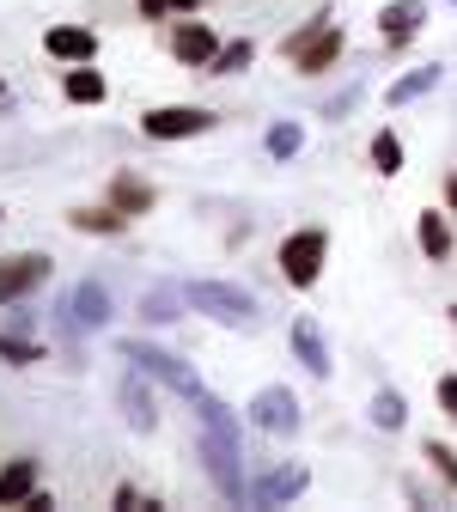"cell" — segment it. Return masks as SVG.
<instances>
[{
  "label": "cell",
  "instance_id": "cell-1",
  "mask_svg": "<svg viewBox=\"0 0 457 512\" xmlns=\"http://www.w3.org/2000/svg\"><path fill=\"white\" fill-rule=\"evenodd\" d=\"M342 49H348V37H342V25L330 19V7L323 13H311L299 31H287L281 37V55L293 61V74H305V80H323L342 61Z\"/></svg>",
  "mask_w": 457,
  "mask_h": 512
},
{
  "label": "cell",
  "instance_id": "cell-2",
  "mask_svg": "<svg viewBox=\"0 0 457 512\" xmlns=\"http://www.w3.org/2000/svg\"><path fill=\"white\" fill-rule=\"evenodd\" d=\"M275 269H281V281H287L293 293H311V287L323 281V269H330V232H323V226L287 232L281 250H275Z\"/></svg>",
  "mask_w": 457,
  "mask_h": 512
},
{
  "label": "cell",
  "instance_id": "cell-3",
  "mask_svg": "<svg viewBox=\"0 0 457 512\" xmlns=\"http://www.w3.org/2000/svg\"><path fill=\"white\" fill-rule=\"evenodd\" d=\"M202 464H208V482L226 506H250V482H244V445L238 433L226 427H202Z\"/></svg>",
  "mask_w": 457,
  "mask_h": 512
},
{
  "label": "cell",
  "instance_id": "cell-4",
  "mask_svg": "<svg viewBox=\"0 0 457 512\" xmlns=\"http://www.w3.org/2000/svg\"><path fill=\"white\" fill-rule=\"evenodd\" d=\"M183 299H189V311L214 317V324H226V330H256V317H263L256 311V293H244L232 281H189Z\"/></svg>",
  "mask_w": 457,
  "mask_h": 512
},
{
  "label": "cell",
  "instance_id": "cell-5",
  "mask_svg": "<svg viewBox=\"0 0 457 512\" xmlns=\"http://www.w3.org/2000/svg\"><path fill=\"white\" fill-rule=\"evenodd\" d=\"M116 354L128 360V366H141L147 378H159L165 384V391H177V397H202V378H195V366L183 360V354H171V348H159V342H135V336H128V342H116Z\"/></svg>",
  "mask_w": 457,
  "mask_h": 512
},
{
  "label": "cell",
  "instance_id": "cell-6",
  "mask_svg": "<svg viewBox=\"0 0 457 512\" xmlns=\"http://www.w3.org/2000/svg\"><path fill=\"white\" fill-rule=\"evenodd\" d=\"M214 128H220V110H208V104H153V110H141L147 141H195V135H214Z\"/></svg>",
  "mask_w": 457,
  "mask_h": 512
},
{
  "label": "cell",
  "instance_id": "cell-7",
  "mask_svg": "<svg viewBox=\"0 0 457 512\" xmlns=\"http://www.w3.org/2000/svg\"><path fill=\"white\" fill-rule=\"evenodd\" d=\"M250 421L263 427L269 439H293L305 427V409H299V397L287 391V384H263V391L250 397Z\"/></svg>",
  "mask_w": 457,
  "mask_h": 512
},
{
  "label": "cell",
  "instance_id": "cell-8",
  "mask_svg": "<svg viewBox=\"0 0 457 512\" xmlns=\"http://www.w3.org/2000/svg\"><path fill=\"white\" fill-rule=\"evenodd\" d=\"M49 275H55V263H49L43 250H19V256H7V263H0V305L31 299Z\"/></svg>",
  "mask_w": 457,
  "mask_h": 512
},
{
  "label": "cell",
  "instance_id": "cell-9",
  "mask_svg": "<svg viewBox=\"0 0 457 512\" xmlns=\"http://www.w3.org/2000/svg\"><path fill=\"white\" fill-rule=\"evenodd\" d=\"M427 31V0H384L378 7V43L384 49H409Z\"/></svg>",
  "mask_w": 457,
  "mask_h": 512
},
{
  "label": "cell",
  "instance_id": "cell-10",
  "mask_svg": "<svg viewBox=\"0 0 457 512\" xmlns=\"http://www.w3.org/2000/svg\"><path fill=\"white\" fill-rule=\"evenodd\" d=\"M220 43H226V37H220L208 19H183V25L171 31V55L183 61V68H195V74H208V68H214Z\"/></svg>",
  "mask_w": 457,
  "mask_h": 512
},
{
  "label": "cell",
  "instance_id": "cell-11",
  "mask_svg": "<svg viewBox=\"0 0 457 512\" xmlns=\"http://www.w3.org/2000/svg\"><path fill=\"white\" fill-rule=\"evenodd\" d=\"M61 324L68 330H104L110 324V287L104 281H80L68 293V305H61Z\"/></svg>",
  "mask_w": 457,
  "mask_h": 512
},
{
  "label": "cell",
  "instance_id": "cell-12",
  "mask_svg": "<svg viewBox=\"0 0 457 512\" xmlns=\"http://www.w3.org/2000/svg\"><path fill=\"white\" fill-rule=\"evenodd\" d=\"M305 488H311V470L305 464H275L269 476L250 482V506H293Z\"/></svg>",
  "mask_w": 457,
  "mask_h": 512
},
{
  "label": "cell",
  "instance_id": "cell-13",
  "mask_svg": "<svg viewBox=\"0 0 457 512\" xmlns=\"http://www.w3.org/2000/svg\"><path fill=\"white\" fill-rule=\"evenodd\" d=\"M43 55L61 61V68L98 61V31H92V25H49V31H43Z\"/></svg>",
  "mask_w": 457,
  "mask_h": 512
},
{
  "label": "cell",
  "instance_id": "cell-14",
  "mask_svg": "<svg viewBox=\"0 0 457 512\" xmlns=\"http://www.w3.org/2000/svg\"><path fill=\"white\" fill-rule=\"evenodd\" d=\"M116 403H122V415H128V427H135V433H153V427H159L153 384H147V372H141V366H128V372H122V384H116Z\"/></svg>",
  "mask_w": 457,
  "mask_h": 512
},
{
  "label": "cell",
  "instance_id": "cell-15",
  "mask_svg": "<svg viewBox=\"0 0 457 512\" xmlns=\"http://www.w3.org/2000/svg\"><path fill=\"white\" fill-rule=\"evenodd\" d=\"M287 342H293V360H299L311 378H330V372H336V360H330V342H323V330H317V317H293Z\"/></svg>",
  "mask_w": 457,
  "mask_h": 512
},
{
  "label": "cell",
  "instance_id": "cell-16",
  "mask_svg": "<svg viewBox=\"0 0 457 512\" xmlns=\"http://www.w3.org/2000/svg\"><path fill=\"white\" fill-rule=\"evenodd\" d=\"M110 208L128 214V220H147V214L159 208V189H153L147 177H135V171H116V177H110Z\"/></svg>",
  "mask_w": 457,
  "mask_h": 512
},
{
  "label": "cell",
  "instance_id": "cell-17",
  "mask_svg": "<svg viewBox=\"0 0 457 512\" xmlns=\"http://www.w3.org/2000/svg\"><path fill=\"white\" fill-rule=\"evenodd\" d=\"M415 244H421L427 263H451V250H457V238H451V208H421V214H415Z\"/></svg>",
  "mask_w": 457,
  "mask_h": 512
},
{
  "label": "cell",
  "instance_id": "cell-18",
  "mask_svg": "<svg viewBox=\"0 0 457 512\" xmlns=\"http://www.w3.org/2000/svg\"><path fill=\"white\" fill-rule=\"evenodd\" d=\"M439 80H445V68H439V61H427V68H409L403 80H390V86H384V104H390V110H409L415 98L439 92Z\"/></svg>",
  "mask_w": 457,
  "mask_h": 512
},
{
  "label": "cell",
  "instance_id": "cell-19",
  "mask_svg": "<svg viewBox=\"0 0 457 512\" xmlns=\"http://www.w3.org/2000/svg\"><path fill=\"white\" fill-rule=\"evenodd\" d=\"M43 488V470L37 458H13L7 470H0V506H31V494Z\"/></svg>",
  "mask_w": 457,
  "mask_h": 512
},
{
  "label": "cell",
  "instance_id": "cell-20",
  "mask_svg": "<svg viewBox=\"0 0 457 512\" xmlns=\"http://www.w3.org/2000/svg\"><path fill=\"white\" fill-rule=\"evenodd\" d=\"M61 98H68V104H104L110 98V86H104V74L92 68V61H80V68H68V74H61Z\"/></svg>",
  "mask_w": 457,
  "mask_h": 512
},
{
  "label": "cell",
  "instance_id": "cell-21",
  "mask_svg": "<svg viewBox=\"0 0 457 512\" xmlns=\"http://www.w3.org/2000/svg\"><path fill=\"white\" fill-rule=\"evenodd\" d=\"M68 226H74V232H86V238H122L135 220L116 214V208L104 202V208H74V214H68Z\"/></svg>",
  "mask_w": 457,
  "mask_h": 512
},
{
  "label": "cell",
  "instance_id": "cell-22",
  "mask_svg": "<svg viewBox=\"0 0 457 512\" xmlns=\"http://www.w3.org/2000/svg\"><path fill=\"white\" fill-rule=\"evenodd\" d=\"M366 415H372V427H378V433H403V427H409V403H403L397 384H378Z\"/></svg>",
  "mask_w": 457,
  "mask_h": 512
},
{
  "label": "cell",
  "instance_id": "cell-23",
  "mask_svg": "<svg viewBox=\"0 0 457 512\" xmlns=\"http://www.w3.org/2000/svg\"><path fill=\"white\" fill-rule=\"evenodd\" d=\"M263 147H269V159H275V165H287V159H299V153H305V128H299L293 116H281V122H269Z\"/></svg>",
  "mask_w": 457,
  "mask_h": 512
},
{
  "label": "cell",
  "instance_id": "cell-24",
  "mask_svg": "<svg viewBox=\"0 0 457 512\" xmlns=\"http://www.w3.org/2000/svg\"><path fill=\"white\" fill-rule=\"evenodd\" d=\"M366 153H372V171H378V177H403V159H409V153H403V135H397V128H378Z\"/></svg>",
  "mask_w": 457,
  "mask_h": 512
},
{
  "label": "cell",
  "instance_id": "cell-25",
  "mask_svg": "<svg viewBox=\"0 0 457 512\" xmlns=\"http://www.w3.org/2000/svg\"><path fill=\"white\" fill-rule=\"evenodd\" d=\"M183 287H153L147 299H141V317H147V324H177V317H183Z\"/></svg>",
  "mask_w": 457,
  "mask_h": 512
},
{
  "label": "cell",
  "instance_id": "cell-26",
  "mask_svg": "<svg viewBox=\"0 0 457 512\" xmlns=\"http://www.w3.org/2000/svg\"><path fill=\"white\" fill-rule=\"evenodd\" d=\"M421 458H427V470H433V476H439V482L457 494V445H445V439H427V445H421Z\"/></svg>",
  "mask_w": 457,
  "mask_h": 512
},
{
  "label": "cell",
  "instance_id": "cell-27",
  "mask_svg": "<svg viewBox=\"0 0 457 512\" xmlns=\"http://www.w3.org/2000/svg\"><path fill=\"white\" fill-rule=\"evenodd\" d=\"M250 61H256V43H250V37H232V43H220V55H214L208 74H244Z\"/></svg>",
  "mask_w": 457,
  "mask_h": 512
},
{
  "label": "cell",
  "instance_id": "cell-28",
  "mask_svg": "<svg viewBox=\"0 0 457 512\" xmlns=\"http://www.w3.org/2000/svg\"><path fill=\"white\" fill-rule=\"evenodd\" d=\"M0 360H7V366H37L43 360V342H31L19 330H0Z\"/></svg>",
  "mask_w": 457,
  "mask_h": 512
},
{
  "label": "cell",
  "instance_id": "cell-29",
  "mask_svg": "<svg viewBox=\"0 0 457 512\" xmlns=\"http://www.w3.org/2000/svg\"><path fill=\"white\" fill-rule=\"evenodd\" d=\"M433 403H439V415H445V421H457V372H439Z\"/></svg>",
  "mask_w": 457,
  "mask_h": 512
},
{
  "label": "cell",
  "instance_id": "cell-30",
  "mask_svg": "<svg viewBox=\"0 0 457 512\" xmlns=\"http://www.w3.org/2000/svg\"><path fill=\"white\" fill-rule=\"evenodd\" d=\"M354 104H360V86H348V92H342V98H330V104H323V110H317V116H323V122H342V116H348V110H354Z\"/></svg>",
  "mask_w": 457,
  "mask_h": 512
},
{
  "label": "cell",
  "instance_id": "cell-31",
  "mask_svg": "<svg viewBox=\"0 0 457 512\" xmlns=\"http://www.w3.org/2000/svg\"><path fill=\"white\" fill-rule=\"evenodd\" d=\"M135 7H141V19H147V25H165V19H177V7H171V0H135Z\"/></svg>",
  "mask_w": 457,
  "mask_h": 512
},
{
  "label": "cell",
  "instance_id": "cell-32",
  "mask_svg": "<svg viewBox=\"0 0 457 512\" xmlns=\"http://www.w3.org/2000/svg\"><path fill=\"white\" fill-rule=\"evenodd\" d=\"M116 506H122V512H135V506H147V512H153V500H141V494H135V482H122V488H116Z\"/></svg>",
  "mask_w": 457,
  "mask_h": 512
},
{
  "label": "cell",
  "instance_id": "cell-33",
  "mask_svg": "<svg viewBox=\"0 0 457 512\" xmlns=\"http://www.w3.org/2000/svg\"><path fill=\"white\" fill-rule=\"evenodd\" d=\"M445 208L457 214V171H445Z\"/></svg>",
  "mask_w": 457,
  "mask_h": 512
},
{
  "label": "cell",
  "instance_id": "cell-34",
  "mask_svg": "<svg viewBox=\"0 0 457 512\" xmlns=\"http://www.w3.org/2000/svg\"><path fill=\"white\" fill-rule=\"evenodd\" d=\"M171 7H177V19H195V13H202V0H171Z\"/></svg>",
  "mask_w": 457,
  "mask_h": 512
},
{
  "label": "cell",
  "instance_id": "cell-35",
  "mask_svg": "<svg viewBox=\"0 0 457 512\" xmlns=\"http://www.w3.org/2000/svg\"><path fill=\"white\" fill-rule=\"evenodd\" d=\"M451 324H457V305H451Z\"/></svg>",
  "mask_w": 457,
  "mask_h": 512
},
{
  "label": "cell",
  "instance_id": "cell-36",
  "mask_svg": "<svg viewBox=\"0 0 457 512\" xmlns=\"http://www.w3.org/2000/svg\"><path fill=\"white\" fill-rule=\"evenodd\" d=\"M0 98H7V86H0Z\"/></svg>",
  "mask_w": 457,
  "mask_h": 512
},
{
  "label": "cell",
  "instance_id": "cell-37",
  "mask_svg": "<svg viewBox=\"0 0 457 512\" xmlns=\"http://www.w3.org/2000/svg\"><path fill=\"white\" fill-rule=\"evenodd\" d=\"M451 7H457V0H451Z\"/></svg>",
  "mask_w": 457,
  "mask_h": 512
}]
</instances>
